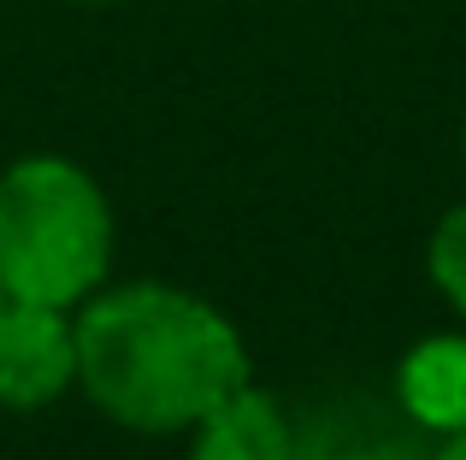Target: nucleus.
Returning a JSON list of instances; mask_svg holds the SVG:
<instances>
[{"mask_svg": "<svg viewBox=\"0 0 466 460\" xmlns=\"http://www.w3.org/2000/svg\"><path fill=\"white\" fill-rule=\"evenodd\" d=\"M77 384L130 431H183L248 384L237 325L171 284H125L77 313Z\"/></svg>", "mask_w": 466, "mask_h": 460, "instance_id": "obj_1", "label": "nucleus"}, {"mask_svg": "<svg viewBox=\"0 0 466 460\" xmlns=\"http://www.w3.org/2000/svg\"><path fill=\"white\" fill-rule=\"evenodd\" d=\"M113 265V207L66 154H30L0 172V295L77 307Z\"/></svg>", "mask_w": 466, "mask_h": 460, "instance_id": "obj_2", "label": "nucleus"}, {"mask_svg": "<svg viewBox=\"0 0 466 460\" xmlns=\"http://www.w3.org/2000/svg\"><path fill=\"white\" fill-rule=\"evenodd\" d=\"M77 384V325L66 307L0 295V402L35 414Z\"/></svg>", "mask_w": 466, "mask_h": 460, "instance_id": "obj_3", "label": "nucleus"}, {"mask_svg": "<svg viewBox=\"0 0 466 460\" xmlns=\"http://www.w3.org/2000/svg\"><path fill=\"white\" fill-rule=\"evenodd\" d=\"M189 460H296V431L266 390L242 384L237 395L195 419Z\"/></svg>", "mask_w": 466, "mask_h": 460, "instance_id": "obj_4", "label": "nucleus"}, {"mask_svg": "<svg viewBox=\"0 0 466 460\" xmlns=\"http://www.w3.org/2000/svg\"><path fill=\"white\" fill-rule=\"evenodd\" d=\"M396 395L413 425L455 437L466 431V336H425L401 355Z\"/></svg>", "mask_w": 466, "mask_h": 460, "instance_id": "obj_5", "label": "nucleus"}, {"mask_svg": "<svg viewBox=\"0 0 466 460\" xmlns=\"http://www.w3.org/2000/svg\"><path fill=\"white\" fill-rule=\"evenodd\" d=\"M431 284L449 295V307L466 319V201L449 207L431 230Z\"/></svg>", "mask_w": 466, "mask_h": 460, "instance_id": "obj_6", "label": "nucleus"}, {"mask_svg": "<svg viewBox=\"0 0 466 460\" xmlns=\"http://www.w3.org/2000/svg\"><path fill=\"white\" fill-rule=\"evenodd\" d=\"M431 460H466V431H455V437H443V449H437Z\"/></svg>", "mask_w": 466, "mask_h": 460, "instance_id": "obj_7", "label": "nucleus"}, {"mask_svg": "<svg viewBox=\"0 0 466 460\" xmlns=\"http://www.w3.org/2000/svg\"><path fill=\"white\" fill-rule=\"evenodd\" d=\"M461 160H466V130H461Z\"/></svg>", "mask_w": 466, "mask_h": 460, "instance_id": "obj_8", "label": "nucleus"}, {"mask_svg": "<svg viewBox=\"0 0 466 460\" xmlns=\"http://www.w3.org/2000/svg\"><path fill=\"white\" fill-rule=\"evenodd\" d=\"M77 6H101V0H77Z\"/></svg>", "mask_w": 466, "mask_h": 460, "instance_id": "obj_9", "label": "nucleus"}]
</instances>
